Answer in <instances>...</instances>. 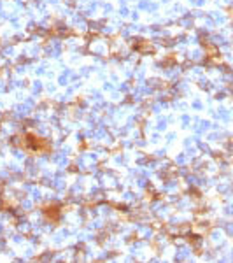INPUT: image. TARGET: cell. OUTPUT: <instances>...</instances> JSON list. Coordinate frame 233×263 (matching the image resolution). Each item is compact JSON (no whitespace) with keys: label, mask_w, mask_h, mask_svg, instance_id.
I'll return each instance as SVG.
<instances>
[{"label":"cell","mask_w":233,"mask_h":263,"mask_svg":"<svg viewBox=\"0 0 233 263\" xmlns=\"http://www.w3.org/2000/svg\"><path fill=\"white\" fill-rule=\"evenodd\" d=\"M40 90H42V83H39V81L33 83V91L37 93V91H40Z\"/></svg>","instance_id":"cell-1"},{"label":"cell","mask_w":233,"mask_h":263,"mask_svg":"<svg viewBox=\"0 0 233 263\" xmlns=\"http://www.w3.org/2000/svg\"><path fill=\"white\" fill-rule=\"evenodd\" d=\"M165 125H167L165 121H160V123H158V128H160V130H165Z\"/></svg>","instance_id":"cell-2"}]
</instances>
